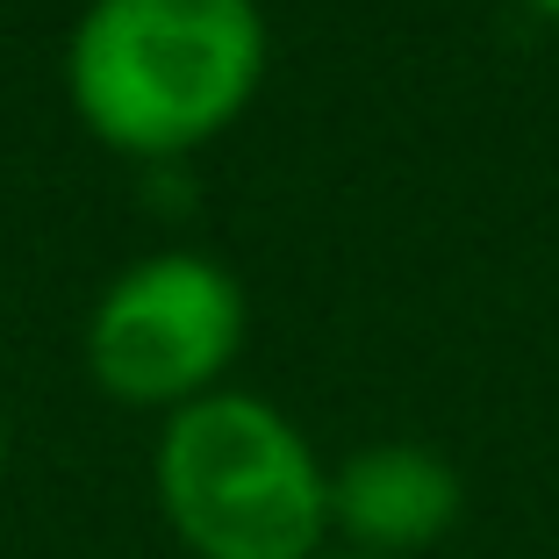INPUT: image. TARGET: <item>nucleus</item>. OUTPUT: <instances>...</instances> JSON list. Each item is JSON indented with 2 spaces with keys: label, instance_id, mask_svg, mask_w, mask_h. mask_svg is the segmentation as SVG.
<instances>
[{
  "label": "nucleus",
  "instance_id": "1",
  "mask_svg": "<svg viewBox=\"0 0 559 559\" xmlns=\"http://www.w3.org/2000/svg\"><path fill=\"white\" fill-rule=\"evenodd\" d=\"M265 80L259 0H94L72 29L66 86L108 151L180 158L223 136Z\"/></svg>",
  "mask_w": 559,
  "mask_h": 559
},
{
  "label": "nucleus",
  "instance_id": "2",
  "mask_svg": "<svg viewBox=\"0 0 559 559\" xmlns=\"http://www.w3.org/2000/svg\"><path fill=\"white\" fill-rule=\"evenodd\" d=\"M158 510L194 559H323L330 474L273 402L215 388L165 416Z\"/></svg>",
  "mask_w": 559,
  "mask_h": 559
},
{
  "label": "nucleus",
  "instance_id": "3",
  "mask_svg": "<svg viewBox=\"0 0 559 559\" xmlns=\"http://www.w3.org/2000/svg\"><path fill=\"white\" fill-rule=\"evenodd\" d=\"M245 345V287L201 251L136 259L86 316V373L130 409H187L215 395Z\"/></svg>",
  "mask_w": 559,
  "mask_h": 559
},
{
  "label": "nucleus",
  "instance_id": "4",
  "mask_svg": "<svg viewBox=\"0 0 559 559\" xmlns=\"http://www.w3.org/2000/svg\"><path fill=\"white\" fill-rule=\"evenodd\" d=\"M460 524V474L430 444H359L330 474V531L345 552L409 559Z\"/></svg>",
  "mask_w": 559,
  "mask_h": 559
},
{
  "label": "nucleus",
  "instance_id": "5",
  "mask_svg": "<svg viewBox=\"0 0 559 559\" xmlns=\"http://www.w3.org/2000/svg\"><path fill=\"white\" fill-rule=\"evenodd\" d=\"M524 8H538V15H552V22H559V0H524Z\"/></svg>",
  "mask_w": 559,
  "mask_h": 559
},
{
  "label": "nucleus",
  "instance_id": "6",
  "mask_svg": "<svg viewBox=\"0 0 559 559\" xmlns=\"http://www.w3.org/2000/svg\"><path fill=\"white\" fill-rule=\"evenodd\" d=\"M0 466H8V424H0Z\"/></svg>",
  "mask_w": 559,
  "mask_h": 559
},
{
  "label": "nucleus",
  "instance_id": "7",
  "mask_svg": "<svg viewBox=\"0 0 559 559\" xmlns=\"http://www.w3.org/2000/svg\"><path fill=\"white\" fill-rule=\"evenodd\" d=\"M323 559H366V552H323Z\"/></svg>",
  "mask_w": 559,
  "mask_h": 559
}]
</instances>
